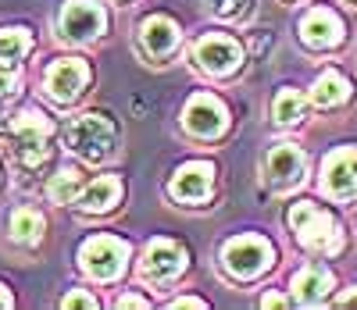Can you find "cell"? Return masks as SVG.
Segmentation results:
<instances>
[{"label": "cell", "instance_id": "obj_4", "mask_svg": "<svg viewBox=\"0 0 357 310\" xmlns=\"http://www.w3.org/2000/svg\"><path fill=\"white\" fill-rule=\"evenodd\" d=\"M272 257H275L272 246H268L264 239H257V235L232 239V242L225 246V254H222L225 271L236 274V278H254V274H261L268 264H272Z\"/></svg>", "mask_w": 357, "mask_h": 310}, {"label": "cell", "instance_id": "obj_13", "mask_svg": "<svg viewBox=\"0 0 357 310\" xmlns=\"http://www.w3.org/2000/svg\"><path fill=\"white\" fill-rule=\"evenodd\" d=\"M301 36H304V43L314 47V50H329V47H336V43L343 40V22H340L336 11L318 8V11H311V15L301 22Z\"/></svg>", "mask_w": 357, "mask_h": 310}, {"label": "cell", "instance_id": "obj_8", "mask_svg": "<svg viewBox=\"0 0 357 310\" xmlns=\"http://www.w3.org/2000/svg\"><path fill=\"white\" fill-rule=\"evenodd\" d=\"M325 189L336 200H347L357 193V150L343 146L325 161Z\"/></svg>", "mask_w": 357, "mask_h": 310}, {"label": "cell", "instance_id": "obj_9", "mask_svg": "<svg viewBox=\"0 0 357 310\" xmlns=\"http://www.w3.org/2000/svg\"><path fill=\"white\" fill-rule=\"evenodd\" d=\"M86 75H89V68L82 65L79 57L54 61L50 72H47V93H50L54 100L68 104V100H75V97H79V89L86 86Z\"/></svg>", "mask_w": 357, "mask_h": 310}, {"label": "cell", "instance_id": "obj_12", "mask_svg": "<svg viewBox=\"0 0 357 310\" xmlns=\"http://www.w3.org/2000/svg\"><path fill=\"white\" fill-rule=\"evenodd\" d=\"M183 268H186V254L178 250L175 242L158 239V242L146 246V254H143V274L146 278H154V282H168V278H175Z\"/></svg>", "mask_w": 357, "mask_h": 310}, {"label": "cell", "instance_id": "obj_7", "mask_svg": "<svg viewBox=\"0 0 357 310\" xmlns=\"http://www.w3.org/2000/svg\"><path fill=\"white\" fill-rule=\"evenodd\" d=\"M47 118L40 111H25L18 121H15V139H18V153L25 164H40L43 153H47Z\"/></svg>", "mask_w": 357, "mask_h": 310}, {"label": "cell", "instance_id": "obj_21", "mask_svg": "<svg viewBox=\"0 0 357 310\" xmlns=\"http://www.w3.org/2000/svg\"><path fill=\"white\" fill-rule=\"evenodd\" d=\"M275 118L282 121V125H293V121L304 118V97L296 89H282L275 97Z\"/></svg>", "mask_w": 357, "mask_h": 310}, {"label": "cell", "instance_id": "obj_20", "mask_svg": "<svg viewBox=\"0 0 357 310\" xmlns=\"http://www.w3.org/2000/svg\"><path fill=\"white\" fill-rule=\"evenodd\" d=\"M79 185H82V175H79V168H61L54 178H50V185H47V196L54 200V203H72L75 196H79Z\"/></svg>", "mask_w": 357, "mask_h": 310}, {"label": "cell", "instance_id": "obj_22", "mask_svg": "<svg viewBox=\"0 0 357 310\" xmlns=\"http://www.w3.org/2000/svg\"><path fill=\"white\" fill-rule=\"evenodd\" d=\"M29 47H33V40L25 29H0V57L18 61L22 54H29Z\"/></svg>", "mask_w": 357, "mask_h": 310}, {"label": "cell", "instance_id": "obj_11", "mask_svg": "<svg viewBox=\"0 0 357 310\" xmlns=\"http://www.w3.org/2000/svg\"><path fill=\"white\" fill-rule=\"evenodd\" d=\"M304 168H307L304 153L296 150V146H289V143L275 146L272 153H268V164H264L268 182H272L275 189H289V185H296V182L304 178Z\"/></svg>", "mask_w": 357, "mask_h": 310}, {"label": "cell", "instance_id": "obj_14", "mask_svg": "<svg viewBox=\"0 0 357 310\" xmlns=\"http://www.w3.org/2000/svg\"><path fill=\"white\" fill-rule=\"evenodd\" d=\"M211 182H215V168L211 164H186V168H178L175 178H172V196L178 200H204L207 193H211Z\"/></svg>", "mask_w": 357, "mask_h": 310}, {"label": "cell", "instance_id": "obj_17", "mask_svg": "<svg viewBox=\"0 0 357 310\" xmlns=\"http://www.w3.org/2000/svg\"><path fill=\"white\" fill-rule=\"evenodd\" d=\"M118 196H122V182H118L114 175H100V178H93L86 185V189L75 196V203L82 207V210H107L111 203H118Z\"/></svg>", "mask_w": 357, "mask_h": 310}, {"label": "cell", "instance_id": "obj_19", "mask_svg": "<svg viewBox=\"0 0 357 310\" xmlns=\"http://www.w3.org/2000/svg\"><path fill=\"white\" fill-rule=\"evenodd\" d=\"M11 235H15L22 246H36V242L43 239V218H40L36 210H29V207L15 210V214H11Z\"/></svg>", "mask_w": 357, "mask_h": 310}, {"label": "cell", "instance_id": "obj_16", "mask_svg": "<svg viewBox=\"0 0 357 310\" xmlns=\"http://www.w3.org/2000/svg\"><path fill=\"white\" fill-rule=\"evenodd\" d=\"M329 289H333V274L325 271V268H304L301 274L293 278V296H296V303H307V307H314V303H321L325 296H329Z\"/></svg>", "mask_w": 357, "mask_h": 310}, {"label": "cell", "instance_id": "obj_29", "mask_svg": "<svg viewBox=\"0 0 357 310\" xmlns=\"http://www.w3.org/2000/svg\"><path fill=\"white\" fill-rule=\"evenodd\" d=\"M264 307H286L282 296H264Z\"/></svg>", "mask_w": 357, "mask_h": 310}, {"label": "cell", "instance_id": "obj_23", "mask_svg": "<svg viewBox=\"0 0 357 310\" xmlns=\"http://www.w3.org/2000/svg\"><path fill=\"white\" fill-rule=\"evenodd\" d=\"M18 89V68L11 57H0V100H8L11 93Z\"/></svg>", "mask_w": 357, "mask_h": 310}, {"label": "cell", "instance_id": "obj_27", "mask_svg": "<svg viewBox=\"0 0 357 310\" xmlns=\"http://www.w3.org/2000/svg\"><path fill=\"white\" fill-rule=\"evenodd\" d=\"M122 307H146V300H139V296H122Z\"/></svg>", "mask_w": 357, "mask_h": 310}, {"label": "cell", "instance_id": "obj_10", "mask_svg": "<svg viewBox=\"0 0 357 310\" xmlns=\"http://www.w3.org/2000/svg\"><path fill=\"white\" fill-rule=\"evenodd\" d=\"M197 61H200V68L215 72V75H225V72H232L243 61V50L229 36H204L197 43Z\"/></svg>", "mask_w": 357, "mask_h": 310}, {"label": "cell", "instance_id": "obj_30", "mask_svg": "<svg viewBox=\"0 0 357 310\" xmlns=\"http://www.w3.org/2000/svg\"><path fill=\"white\" fill-rule=\"evenodd\" d=\"M0 307H11V296H8V289L0 286Z\"/></svg>", "mask_w": 357, "mask_h": 310}, {"label": "cell", "instance_id": "obj_28", "mask_svg": "<svg viewBox=\"0 0 357 310\" xmlns=\"http://www.w3.org/2000/svg\"><path fill=\"white\" fill-rule=\"evenodd\" d=\"M172 307H204V303H200V300H190V296H183V300H175Z\"/></svg>", "mask_w": 357, "mask_h": 310}, {"label": "cell", "instance_id": "obj_1", "mask_svg": "<svg viewBox=\"0 0 357 310\" xmlns=\"http://www.w3.org/2000/svg\"><path fill=\"white\" fill-rule=\"evenodd\" d=\"M68 146L79 153L82 161L97 164L104 161L114 146V125L104 114H79L68 125Z\"/></svg>", "mask_w": 357, "mask_h": 310}, {"label": "cell", "instance_id": "obj_25", "mask_svg": "<svg viewBox=\"0 0 357 310\" xmlns=\"http://www.w3.org/2000/svg\"><path fill=\"white\" fill-rule=\"evenodd\" d=\"M61 307H89V310H93V307H97V300L89 296V293H72V296H65V300H61Z\"/></svg>", "mask_w": 357, "mask_h": 310}, {"label": "cell", "instance_id": "obj_5", "mask_svg": "<svg viewBox=\"0 0 357 310\" xmlns=\"http://www.w3.org/2000/svg\"><path fill=\"white\" fill-rule=\"evenodd\" d=\"M183 121H186V129H190L193 136H200V139H215V136L225 132L229 114H225V107H222L215 97H193V100L186 104Z\"/></svg>", "mask_w": 357, "mask_h": 310}, {"label": "cell", "instance_id": "obj_24", "mask_svg": "<svg viewBox=\"0 0 357 310\" xmlns=\"http://www.w3.org/2000/svg\"><path fill=\"white\" fill-rule=\"evenodd\" d=\"M247 8H250V0H211V11L218 18H240L247 15Z\"/></svg>", "mask_w": 357, "mask_h": 310}, {"label": "cell", "instance_id": "obj_6", "mask_svg": "<svg viewBox=\"0 0 357 310\" xmlns=\"http://www.w3.org/2000/svg\"><path fill=\"white\" fill-rule=\"evenodd\" d=\"M61 33L75 43H86L104 33V11L89 0H68V8L61 11Z\"/></svg>", "mask_w": 357, "mask_h": 310}, {"label": "cell", "instance_id": "obj_2", "mask_svg": "<svg viewBox=\"0 0 357 310\" xmlns=\"http://www.w3.org/2000/svg\"><path fill=\"white\" fill-rule=\"evenodd\" d=\"M289 225L307 250H336L340 246V228L333 222V214L314 203H296L289 210Z\"/></svg>", "mask_w": 357, "mask_h": 310}, {"label": "cell", "instance_id": "obj_3", "mask_svg": "<svg viewBox=\"0 0 357 310\" xmlns=\"http://www.w3.org/2000/svg\"><path fill=\"white\" fill-rule=\"evenodd\" d=\"M79 261H82V271L100 278V282H111L126 271V261H129V246L114 235H97V239H86L82 250H79Z\"/></svg>", "mask_w": 357, "mask_h": 310}, {"label": "cell", "instance_id": "obj_26", "mask_svg": "<svg viewBox=\"0 0 357 310\" xmlns=\"http://www.w3.org/2000/svg\"><path fill=\"white\" fill-rule=\"evenodd\" d=\"M336 307H357V289H354V293H343V296L336 300Z\"/></svg>", "mask_w": 357, "mask_h": 310}, {"label": "cell", "instance_id": "obj_18", "mask_svg": "<svg viewBox=\"0 0 357 310\" xmlns=\"http://www.w3.org/2000/svg\"><path fill=\"white\" fill-rule=\"evenodd\" d=\"M347 97H350V82H347L340 72H325V75H318L314 93H311V100H314L318 107H336V104H343Z\"/></svg>", "mask_w": 357, "mask_h": 310}, {"label": "cell", "instance_id": "obj_15", "mask_svg": "<svg viewBox=\"0 0 357 310\" xmlns=\"http://www.w3.org/2000/svg\"><path fill=\"white\" fill-rule=\"evenodd\" d=\"M139 43H143V50L151 54V57H165V54H172L175 43H178V29H175L172 18L154 15V18H146V22L139 25Z\"/></svg>", "mask_w": 357, "mask_h": 310}]
</instances>
